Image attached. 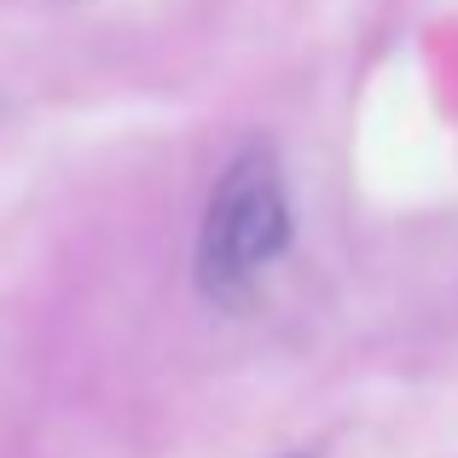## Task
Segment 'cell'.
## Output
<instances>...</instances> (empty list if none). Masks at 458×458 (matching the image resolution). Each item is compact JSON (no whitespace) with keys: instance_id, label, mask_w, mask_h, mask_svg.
<instances>
[{"instance_id":"cell-1","label":"cell","mask_w":458,"mask_h":458,"mask_svg":"<svg viewBox=\"0 0 458 458\" xmlns=\"http://www.w3.org/2000/svg\"><path fill=\"white\" fill-rule=\"evenodd\" d=\"M284 244H291L284 174H279V157L267 146H256L221 174V186L209 198V215H203V238H198L203 291L221 296V302L244 296L284 256Z\"/></svg>"}]
</instances>
